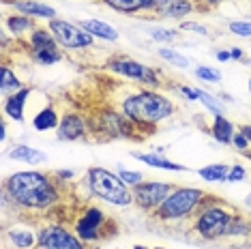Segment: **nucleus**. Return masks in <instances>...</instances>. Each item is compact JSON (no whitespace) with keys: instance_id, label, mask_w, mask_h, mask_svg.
<instances>
[{"instance_id":"11","label":"nucleus","mask_w":251,"mask_h":249,"mask_svg":"<svg viewBox=\"0 0 251 249\" xmlns=\"http://www.w3.org/2000/svg\"><path fill=\"white\" fill-rule=\"evenodd\" d=\"M37 234H39V245L50 247V249H86L84 241L79 239L75 232L56 224L43 225Z\"/></svg>"},{"instance_id":"16","label":"nucleus","mask_w":251,"mask_h":249,"mask_svg":"<svg viewBox=\"0 0 251 249\" xmlns=\"http://www.w3.org/2000/svg\"><path fill=\"white\" fill-rule=\"evenodd\" d=\"M26 45H28V52H39V50H54V48H60L56 37L52 35L48 26H37L35 30L28 35L26 39Z\"/></svg>"},{"instance_id":"28","label":"nucleus","mask_w":251,"mask_h":249,"mask_svg":"<svg viewBox=\"0 0 251 249\" xmlns=\"http://www.w3.org/2000/svg\"><path fill=\"white\" fill-rule=\"evenodd\" d=\"M245 234H251V222L243 217V215H234L230 228H227V234L226 236H245Z\"/></svg>"},{"instance_id":"51","label":"nucleus","mask_w":251,"mask_h":249,"mask_svg":"<svg viewBox=\"0 0 251 249\" xmlns=\"http://www.w3.org/2000/svg\"><path fill=\"white\" fill-rule=\"evenodd\" d=\"M2 2H9V0H2Z\"/></svg>"},{"instance_id":"42","label":"nucleus","mask_w":251,"mask_h":249,"mask_svg":"<svg viewBox=\"0 0 251 249\" xmlns=\"http://www.w3.org/2000/svg\"><path fill=\"white\" fill-rule=\"evenodd\" d=\"M238 131H241L245 138L249 140V144H251V124H241V127H238Z\"/></svg>"},{"instance_id":"7","label":"nucleus","mask_w":251,"mask_h":249,"mask_svg":"<svg viewBox=\"0 0 251 249\" xmlns=\"http://www.w3.org/2000/svg\"><path fill=\"white\" fill-rule=\"evenodd\" d=\"M105 228H116V225L99 206H86L82 215L75 219V224H73V232L84 243H97L110 239L105 234Z\"/></svg>"},{"instance_id":"34","label":"nucleus","mask_w":251,"mask_h":249,"mask_svg":"<svg viewBox=\"0 0 251 249\" xmlns=\"http://www.w3.org/2000/svg\"><path fill=\"white\" fill-rule=\"evenodd\" d=\"M170 0H142V15H155Z\"/></svg>"},{"instance_id":"30","label":"nucleus","mask_w":251,"mask_h":249,"mask_svg":"<svg viewBox=\"0 0 251 249\" xmlns=\"http://www.w3.org/2000/svg\"><path fill=\"white\" fill-rule=\"evenodd\" d=\"M151 37H152V41H159V43H172L178 39V30L155 26V28H151Z\"/></svg>"},{"instance_id":"27","label":"nucleus","mask_w":251,"mask_h":249,"mask_svg":"<svg viewBox=\"0 0 251 249\" xmlns=\"http://www.w3.org/2000/svg\"><path fill=\"white\" fill-rule=\"evenodd\" d=\"M32 60L37 65H56V62L62 60V50L54 48V50H39V52H28Z\"/></svg>"},{"instance_id":"15","label":"nucleus","mask_w":251,"mask_h":249,"mask_svg":"<svg viewBox=\"0 0 251 249\" xmlns=\"http://www.w3.org/2000/svg\"><path fill=\"white\" fill-rule=\"evenodd\" d=\"M30 93H32V88L24 86L18 93L4 97V114L9 118H13L15 123H24V105H26V99L30 97Z\"/></svg>"},{"instance_id":"32","label":"nucleus","mask_w":251,"mask_h":249,"mask_svg":"<svg viewBox=\"0 0 251 249\" xmlns=\"http://www.w3.org/2000/svg\"><path fill=\"white\" fill-rule=\"evenodd\" d=\"M118 176L123 178V183L127 185V187H138L140 183H144V178H142V172H131V170H125V168H118Z\"/></svg>"},{"instance_id":"40","label":"nucleus","mask_w":251,"mask_h":249,"mask_svg":"<svg viewBox=\"0 0 251 249\" xmlns=\"http://www.w3.org/2000/svg\"><path fill=\"white\" fill-rule=\"evenodd\" d=\"M196 2H198V4H206V9L210 11V9L219 7V4L224 2V0H196ZM200 9H202V7H200Z\"/></svg>"},{"instance_id":"44","label":"nucleus","mask_w":251,"mask_h":249,"mask_svg":"<svg viewBox=\"0 0 251 249\" xmlns=\"http://www.w3.org/2000/svg\"><path fill=\"white\" fill-rule=\"evenodd\" d=\"M230 54H232V58H234V60H241L245 52H243V50H238V48H234V50H230Z\"/></svg>"},{"instance_id":"31","label":"nucleus","mask_w":251,"mask_h":249,"mask_svg":"<svg viewBox=\"0 0 251 249\" xmlns=\"http://www.w3.org/2000/svg\"><path fill=\"white\" fill-rule=\"evenodd\" d=\"M198 101H202L204 107H208V110L213 112L215 116H221V114H224V105H221L219 101L213 97V95L204 93V90H200V88H198Z\"/></svg>"},{"instance_id":"17","label":"nucleus","mask_w":251,"mask_h":249,"mask_svg":"<svg viewBox=\"0 0 251 249\" xmlns=\"http://www.w3.org/2000/svg\"><path fill=\"white\" fill-rule=\"evenodd\" d=\"M79 26L84 28L86 32H90L95 39H101V41H118L121 39V32L116 30L112 24H107V22H101V20H82L79 22Z\"/></svg>"},{"instance_id":"49","label":"nucleus","mask_w":251,"mask_h":249,"mask_svg":"<svg viewBox=\"0 0 251 249\" xmlns=\"http://www.w3.org/2000/svg\"><path fill=\"white\" fill-rule=\"evenodd\" d=\"M249 90H251V80H249Z\"/></svg>"},{"instance_id":"43","label":"nucleus","mask_w":251,"mask_h":249,"mask_svg":"<svg viewBox=\"0 0 251 249\" xmlns=\"http://www.w3.org/2000/svg\"><path fill=\"white\" fill-rule=\"evenodd\" d=\"M230 58H232V54L227 52V50H219V52H217V60L226 62V60H230Z\"/></svg>"},{"instance_id":"21","label":"nucleus","mask_w":251,"mask_h":249,"mask_svg":"<svg viewBox=\"0 0 251 249\" xmlns=\"http://www.w3.org/2000/svg\"><path fill=\"white\" fill-rule=\"evenodd\" d=\"M4 236L13 243L15 249H32L39 245V234L32 230H20V228H9Z\"/></svg>"},{"instance_id":"38","label":"nucleus","mask_w":251,"mask_h":249,"mask_svg":"<svg viewBox=\"0 0 251 249\" xmlns=\"http://www.w3.org/2000/svg\"><path fill=\"white\" fill-rule=\"evenodd\" d=\"M180 30H193V32H200V35H208V28L206 26L193 24V22H185V24H180Z\"/></svg>"},{"instance_id":"46","label":"nucleus","mask_w":251,"mask_h":249,"mask_svg":"<svg viewBox=\"0 0 251 249\" xmlns=\"http://www.w3.org/2000/svg\"><path fill=\"white\" fill-rule=\"evenodd\" d=\"M32 249H50V247H43V245H37V247H32Z\"/></svg>"},{"instance_id":"41","label":"nucleus","mask_w":251,"mask_h":249,"mask_svg":"<svg viewBox=\"0 0 251 249\" xmlns=\"http://www.w3.org/2000/svg\"><path fill=\"white\" fill-rule=\"evenodd\" d=\"M54 174H56V178H60V180L73 178V170H58V172H54Z\"/></svg>"},{"instance_id":"10","label":"nucleus","mask_w":251,"mask_h":249,"mask_svg":"<svg viewBox=\"0 0 251 249\" xmlns=\"http://www.w3.org/2000/svg\"><path fill=\"white\" fill-rule=\"evenodd\" d=\"M178 185H172V183H159V180H144L140 183L138 187H133V204L142 208L144 213H155L159 206L165 202L172 191L176 189Z\"/></svg>"},{"instance_id":"22","label":"nucleus","mask_w":251,"mask_h":249,"mask_svg":"<svg viewBox=\"0 0 251 249\" xmlns=\"http://www.w3.org/2000/svg\"><path fill=\"white\" fill-rule=\"evenodd\" d=\"M58 124H60L58 112H56V107H52V105L39 110L37 116L32 118V129H35V131H52V129H58Z\"/></svg>"},{"instance_id":"33","label":"nucleus","mask_w":251,"mask_h":249,"mask_svg":"<svg viewBox=\"0 0 251 249\" xmlns=\"http://www.w3.org/2000/svg\"><path fill=\"white\" fill-rule=\"evenodd\" d=\"M196 75L200 77V80L210 82V84H219L221 82V73L217 71V69H213V67H198Z\"/></svg>"},{"instance_id":"24","label":"nucleus","mask_w":251,"mask_h":249,"mask_svg":"<svg viewBox=\"0 0 251 249\" xmlns=\"http://www.w3.org/2000/svg\"><path fill=\"white\" fill-rule=\"evenodd\" d=\"M198 174H200V178H204L206 183H221V180H227L230 166H226V163H210V166L200 168Z\"/></svg>"},{"instance_id":"2","label":"nucleus","mask_w":251,"mask_h":249,"mask_svg":"<svg viewBox=\"0 0 251 249\" xmlns=\"http://www.w3.org/2000/svg\"><path fill=\"white\" fill-rule=\"evenodd\" d=\"M121 112L129 118L135 127L146 129L148 133L155 131V124H159L165 118H170L176 112L174 103L161 93L155 90H140V93H131L129 97L123 99Z\"/></svg>"},{"instance_id":"23","label":"nucleus","mask_w":251,"mask_h":249,"mask_svg":"<svg viewBox=\"0 0 251 249\" xmlns=\"http://www.w3.org/2000/svg\"><path fill=\"white\" fill-rule=\"evenodd\" d=\"M234 133H236V129H234V124L227 121L224 114H221V116H215L213 124H210V135H213L217 142H221V144H232Z\"/></svg>"},{"instance_id":"39","label":"nucleus","mask_w":251,"mask_h":249,"mask_svg":"<svg viewBox=\"0 0 251 249\" xmlns=\"http://www.w3.org/2000/svg\"><path fill=\"white\" fill-rule=\"evenodd\" d=\"M180 95H185L189 101H198V88L193 86H180Z\"/></svg>"},{"instance_id":"14","label":"nucleus","mask_w":251,"mask_h":249,"mask_svg":"<svg viewBox=\"0 0 251 249\" xmlns=\"http://www.w3.org/2000/svg\"><path fill=\"white\" fill-rule=\"evenodd\" d=\"M202 11L196 0H170L155 13V18H165V20H182L187 15Z\"/></svg>"},{"instance_id":"26","label":"nucleus","mask_w":251,"mask_h":249,"mask_svg":"<svg viewBox=\"0 0 251 249\" xmlns=\"http://www.w3.org/2000/svg\"><path fill=\"white\" fill-rule=\"evenodd\" d=\"M20 88H24V86H22V82L18 80V75L11 71V67L4 62V67H2V80H0V93H2V97H9V95L18 93Z\"/></svg>"},{"instance_id":"50","label":"nucleus","mask_w":251,"mask_h":249,"mask_svg":"<svg viewBox=\"0 0 251 249\" xmlns=\"http://www.w3.org/2000/svg\"><path fill=\"white\" fill-rule=\"evenodd\" d=\"M155 249H163V247H155Z\"/></svg>"},{"instance_id":"48","label":"nucleus","mask_w":251,"mask_h":249,"mask_svg":"<svg viewBox=\"0 0 251 249\" xmlns=\"http://www.w3.org/2000/svg\"><path fill=\"white\" fill-rule=\"evenodd\" d=\"M245 155H247V157H251V150H247V152H245Z\"/></svg>"},{"instance_id":"8","label":"nucleus","mask_w":251,"mask_h":249,"mask_svg":"<svg viewBox=\"0 0 251 249\" xmlns=\"http://www.w3.org/2000/svg\"><path fill=\"white\" fill-rule=\"evenodd\" d=\"M105 67L112 73H118V75L133 80L138 84H146V86H152V88L161 86V71L142 65V62L133 58H127V56H112V58H107Z\"/></svg>"},{"instance_id":"5","label":"nucleus","mask_w":251,"mask_h":249,"mask_svg":"<svg viewBox=\"0 0 251 249\" xmlns=\"http://www.w3.org/2000/svg\"><path fill=\"white\" fill-rule=\"evenodd\" d=\"M204 198H206V191L200 189V187H176L172 194L165 198L163 204L152 213V219L170 224L193 217Z\"/></svg>"},{"instance_id":"9","label":"nucleus","mask_w":251,"mask_h":249,"mask_svg":"<svg viewBox=\"0 0 251 249\" xmlns=\"http://www.w3.org/2000/svg\"><path fill=\"white\" fill-rule=\"evenodd\" d=\"M48 28L52 30V35L56 37V41L62 50H86L93 48L95 43V37L84 30L79 24H73V22L56 18L48 22Z\"/></svg>"},{"instance_id":"18","label":"nucleus","mask_w":251,"mask_h":249,"mask_svg":"<svg viewBox=\"0 0 251 249\" xmlns=\"http://www.w3.org/2000/svg\"><path fill=\"white\" fill-rule=\"evenodd\" d=\"M4 28L11 32L13 37H22V35H30L32 30L37 28V22L28 15L22 13H13V15H4Z\"/></svg>"},{"instance_id":"36","label":"nucleus","mask_w":251,"mask_h":249,"mask_svg":"<svg viewBox=\"0 0 251 249\" xmlns=\"http://www.w3.org/2000/svg\"><path fill=\"white\" fill-rule=\"evenodd\" d=\"M232 146H234V149H236L238 152H247V150H251L249 140L245 138V135H243L241 131H236V133H234V138H232Z\"/></svg>"},{"instance_id":"13","label":"nucleus","mask_w":251,"mask_h":249,"mask_svg":"<svg viewBox=\"0 0 251 249\" xmlns=\"http://www.w3.org/2000/svg\"><path fill=\"white\" fill-rule=\"evenodd\" d=\"M4 7H13L18 13L28 15L32 20H56V9L50 7V4H43L39 0H9V2H2Z\"/></svg>"},{"instance_id":"20","label":"nucleus","mask_w":251,"mask_h":249,"mask_svg":"<svg viewBox=\"0 0 251 249\" xmlns=\"http://www.w3.org/2000/svg\"><path fill=\"white\" fill-rule=\"evenodd\" d=\"M9 157H11V159H15V161L30 163V166H39V163H43L45 159H48V155H45L43 150H37V149L26 146V144L13 146V149L9 150Z\"/></svg>"},{"instance_id":"1","label":"nucleus","mask_w":251,"mask_h":249,"mask_svg":"<svg viewBox=\"0 0 251 249\" xmlns=\"http://www.w3.org/2000/svg\"><path fill=\"white\" fill-rule=\"evenodd\" d=\"M2 196L28 211H50L62 198L60 178L35 170L15 172L2 180Z\"/></svg>"},{"instance_id":"4","label":"nucleus","mask_w":251,"mask_h":249,"mask_svg":"<svg viewBox=\"0 0 251 249\" xmlns=\"http://www.w3.org/2000/svg\"><path fill=\"white\" fill-rule=\"evenodd\" d=\"M86 185L90 194L103 202H110L114 206H129L133 204V191L131 187L123 183L118 174L110 172L105 168H88L86 172Z\"/></svg>"},{"instance_id":"37","label":"nucleus","mask_w":251,"mask_h":249,"mask_svg":"<svg viewBox=\"0 0 251 249\" xmlns=\"http://www.w3.org/2000/svg\"><path fill=\"white\" fill-rule=\"evenodd\" d=\"M247 178V170L243 166H232L230 174H227V183H241V180Z\"/></svg>"},{"instance_id":"6","label":"nucleus","mask_w":251,"mask_h":249,"mask_svg":"<svg viewBox=\"0 0 251 249\" xmlns=\"http://www.w3.org/2000/svg\"><path fill=\"white\" fill-rule=\"evenodd\" d=\"M90 133H99L101 140L127 138V140H144L146 133H142L123 112L103 110L99 112L97 121H90Z\"/></svg>"},{"instance_id":"12","label":"nucleus","mask_w":251,"mask_h":249,"mask_svg":"<svg viewBox=\"0 0 251 249\" xmlns=\"http://www.w3.org/2000/svg\"><path fill=\"white\" fill-rule=\"evenodd\" d=\"M56 135H58L60 142H75V140H82V138H86V135H90V121L84 118L82 114H77V112H67V114L60 118Z\"/></svg>"},{"instance_id":"35","label":"nucleus","mask_w":251,"mask_h":249,"mask_svg":"<svg viewBox=\"0 0 251 249\" xmlns=\"http://www.w3.org/2000/svg\"><path fill=\"white\" fill-rule=\"evenodd\" d=\"M227 28L238 37H251V22H230Z\"/></svg>"},{"instance_id":"45","label":"nucleus","mask_w":251,"mask_h":249,"mask_svg":"<svg viewBox=\"0 0 251 249\" xmlns=\"http://www.w3.org/2000/svg\"><path fill=\"white\" fill-rule=\"evenodd\" d=\"M0 131H2V142H4V140H7V124H0Z\"/></svg>"},{"instance_id":"19","label":"nucleus","mask_w":251,"mask_h":249,"mask_svg":"<svg viewBox=\"0 0 251 249\" xmlns=\"http://www.w3.org/2000/svg\"><path fill=\"white\" fill-rule=\"evenodd\" d=\"M135 159H140L142 163L151 168H159V170H170V172H187L185 166H178V163L165 159L163 155H157V152H133Z\"/></svg>"},{"instance_id":"25","label":"nucleus","mask_w":251,"mask_h":249,"mask_svg":"<svg viewBox=\"0 0 251 249\" xmlns=\"http://www.w3.org/2000/svg\"><path fill=\"white\" fill-rule=\"evenodd\" d=\"M105 7L125 15H142V0H101Z\"/></svg>"},{"instance_id":"3","label":"nucleus","mask_w":251,"mask_h":249,"mask_svg":"<svg viewBox=\"0 0 251 249\" xmlns=\"http://www.w3.org/2000/svg\"><path fill=\"white\" fill-rule=\"evenodd\" d=\"M234 215H236L234 208H230L226 202H221L219 198L206 194V198L200 202L198 211L193 215L191 230L198 236L208 239V241L221 239V236L227 234V228H230Z\"/></svg>"},{"instance_id":"29","label":"nucleus","mask_w":251,"mask_h":249,"mask_svg":"<svg viewBox=\"0 0 251 249\" xmlns=\"http://www.w3.org/2000/svg\"><path fill=\"white\" fill-rule=\"evenodd\" d=\"M159 56H161L163 60H168L170 65L180 67V69H187V67H189V58H187V56H180L178 52H176V50L161 48V50H159Z\"/></svg>"},{"instance_id":"47","label":"nucleus","mask_w":251,"mask_h":249,"mask_svg":"<svg viewBox=\"0 0 251 249\" xmlns=\"http://www.w3.org/2000/svg\"><path fill=\"white\" fill-rule=\"evenodd\" d=\"M133 249H146V247H142V245H135Z\"/></svg>"}]
</instances>
